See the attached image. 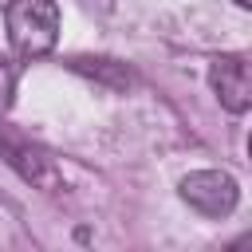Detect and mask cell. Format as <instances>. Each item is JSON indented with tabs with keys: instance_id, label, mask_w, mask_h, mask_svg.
Here are the masks:
<instances>
[{
	"instance_id": "cell-1",
	"label": "cell",
	"mask_w": 252,
	"mask_h": 252,
	"mask_svg": "<svg viewBox=\"0 0 252 252\" xmlns=\"http://www.w3.org/2000/svg\"><path fill=\"white\" fill-rule=\"evenodd\" d=\"M4 28L20 59H39L59 43V8L55 0H12L4 8Z\"/></svg>"
},
{
	"instance_id": "cell-2",
	"label": "cell",
	"mask_w": 252,
	"mask_h": 252,
	"mask_svg": "<svg viewBox=\"0 0 252 252\" xmlns=\"http://www.w3.org/2000/svg\"><path fill=\"white\" fill-rule=\"evenodd\" d=\"M181 201L189 209H197L201 217H228L240 201V189H236L232 173H224V169H197V173L181 177Z\"/></svg>"
},
{
	"instance_id": "cell-3",
	"label": "cell",
	"mask_w": 252,
	"mask_h": 252,
	"mask_svg": "<svg viewBox=\"0 0 252 252\" xmlns=\"http://www.w3.org/2000/svg\"><path fill=\"white\" fill-rule=\"evenodd\" d=\"M209 83H213V91H217L224 110L244 114L252 106V71H248V63L240 55H220L209 67Z\"/></svg>"
},
{
	"instance_id": "cell-4",
	"label": "cell",
	"mask_w": 252,
	"mask_h": 252,
	"mask_svg": "<svg viewBox=\"0 0 252 252\" xmlns=\"http://www.w3.org/2000/svg\"><path fill=\"white\" fill-rule=\"evenodd\" d=\"M8 161L28 177V181H35V185H59V173L51 169V161L39 154V150H28V146H8Z\"/></svg>"
},
{
	"instance_id": "cell-5",
	"label": "cell",
	"mask_w": 252,
	"mask_h": 252,
	"mask_svg": "<svg viewBox=\"0 0 252 252\" xmlns=\"http://www.w3.org/2000/svg\"><path fill=\"white\" fill-rule=\"evenodd\" d=\"M16 75H20V67H16L12 59H4V55H0V110H8V106H12V94H16Z\"/></svg>"
},
{
	"instance_id": "cell-6",
	"label": "cell",
	"mask_w": 252,
	"mask_h": 252,
	"mask_svg": "<svg viewBox=\"0 0 252 252\" xmlns=\"http://www.w3.org/2000/svg\"><path fill=\"white\" fill-rule=\"evenodd\" d=\"M232 4H240V8H252V0H232Z\"/></svg>"
}]
</instances>
